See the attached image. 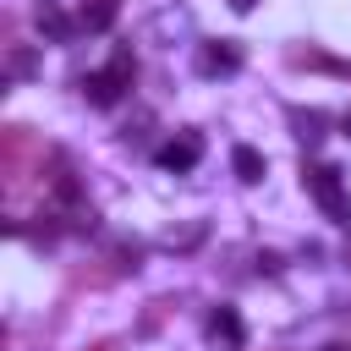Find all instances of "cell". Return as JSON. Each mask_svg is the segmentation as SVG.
Instances as JSON below:
<instances>
[{
  "mask_svg": "<svg viewBox=\"0 0 351 351\" xmlns=\"http://www.w3.org/2000/svg\"><path fill=\"white\" fill-rule=\"evenodd\" d=\"M88 351H110V346H88Z\"/></svg>",
  "mask_w": 351,
  "mask_h": 351,
  "instance_id": "cell-15",
  "label": "cell"
},
{
  "mask_svg": "<svg viewBox=\"0 0 351 351\" xmlns=\"http://www.w3.org/2000/svg\"><path fill=\"white\" fill-rule=\"evenodd\" d=\"M346 263H351V241H346Z\"/></svg>",
  "mask_w": 351,
  "mask_h": 351,
  "instance_id": "cell-16",
  "label": "cell"
},
{
  "mask_svg": "<svg viewBox=\"0 0 351 351\" xmlns=\"http://www.w3.org/2000/svg\"><path fill=\"white\" fill-rule=\"evenodd\" d=\"M132 77H137V60H132V49L121 44V49L110 55V66H104V71H88L77 88H82V99H88L93 110H110V104L132 88Z\"/></svg>",
  "mask_w": 351,
  "mask_h": 351,
  "instance_id": "cell-1",
  "label": "cell"
},
{
  "mask_svg": "<svg viewBox=\"0 0 351 351\" xmlns=\"http://www.w3.org/2000/svg\"><path fill=\"white\" fill-rule=\"evenodd\" d=\"M302 186L313 192V203H318L335 225H351V192H346V181H340L335 165H307V170H302Z\"/></svg>",
  "mask_w": 351,
  "mask_h": 351,
  "instance_id": "cell-2",
  "label": "cell"
},
{
  "mask_svg": "<svg viewBox=\"0 0 351 351\" xmlns=\"http://www.w3.org/2000/svg\"><path fill=\"white\" fill-rule=\"evenodd\" d=\"M115 0H82V11H77V27H88V33H104L110 22H115Z\"/></svg>",
  "mask_w": 351,
  "mask_h": 351,
  "instance_id": "cell-9",
  "label": "cell"
},
{
  "mask_svg": "<svg viewBox=\"0 0 351 351\" xmlns=\"http://www.w3.org/2000/svg\"><path fill=\"white\" fill-rule=\"evenodd\" d=\"M5 181L16 186L22 181V159H27V148H33V137H27V126H5Z\"/></svg>",
  "mask_w": 351,
  "mask_h": 351,
  "instance_id": "cell-5",
  "label": "cell"
},
{
  "mask_svg": "<svg viewBox=\"0 0 351 351\" xmlns=\"http://www.w3.org/2000/svg\"><path fill=\"white\" fill-rule=\"evenodd\" d=\"M230 5H236V11H252V5H258V0H230Z\"/></svg>",
  "mask_w": 351,
  "mask_h": 351,
  "instance_id": "cell-12",
  "label": "cell"
},
{
  "mask_svg": "<svg viewBox=\"0 0 351 351\" xmlns=\"http://www.w3.org/2000/svg\"><path fill=\"white\" fill-rule=\"evenodd\" d=\"M291 121L302 126V137H307V143H313V137H324V132H318V126H324V115H318V110H296Z\"/></svg>",
  "mask_w": 351,
  "mask_h": 351,
  "instance_id": "cell-11",
  "label": "cell"
},
{
  "mask_svg": "<svg viewBox=\"0 0 351 351\" xmlns=\"http://www.w3.org/2000/svg\"><path fill=\"white\" fill-rule=\"evenodd\" d=\"M324 351H351V346H340V340H335V346H324Z\"/></svg>",
  "mask_w": 351,
  "mask_h": 351,
  "instance_id": "cell-13",
  "label": "cell"
},
{
  "mask_svg": "<svg viewBox=\"0 0 351 351\" xmlns=\"http://www.w3.org/2000/svg\"><path fill=\"white\" fill-rule=\"evenodd\" d=\"M208 335H214L219 346H230V351H236V346L247 340V329H241V313H236V307H214V313H208Z\"/></svg>",
  "mask_w": 351,
  "mask_h": 351,
  "instance_id": "cell-6",
  "label": "cell"
},
{
  "mask_svg": "<svg viewBox=\"0 0 351 351\" xmlns=\"http://www.w3.org/2000/svg\"><path fill=\"white\" fill-rule=\"evenodd\" d=\"M5 66H11L16 77H33V66H38V60H33V49H22V44H11V55H5Z\"/></svg>",
  "mask_w": 351,
  "mask_h": 351,
  "instance_id": "cell-10",
  "label": "cell"
},
{
  "mask_svg": "<svg viewBox=\"0 0 351 351\" xmlns=\"http://www.w3.org/2000/svg\"><path fill=\"white\" fill-rule=\"evenodd\" d=\"M230 170H236V181L252 186V181H263V154H258L252 143H236V148H230Z\"/></svg>",
  "mask_w": 351,
  "mask_h": 351,
  "instance_id": "cell-8",
  "label": "cell"
},
{
  "mask_svg": "<svg viewBox=\"0 0 351 351\" xmlns=\"http://www.w3.org/2000/svg\"><path fill=\"white\" fill-rule=\"evenodd\" d=\"M38 33H44L49 44H71L77 22H71V16L60 11V5H49V0H44V5H38Z\"/></svg>",
  "mask_w": 351,
  "mask_h": 351,
  "instance_id": "cell-7",
  "label": "cell"
},
{
  "mask_svg": "<svg viewBox=\"0 0 351 351\" xmlns=\"http://www.w3.org/2000/svg\"><path fill=\"white\" fill-rule=\"evenodd\" d=\"M340 126H346V137H351V115H346V121H340Z\"/></svg>",
  "mask_w": 351,
  "mask_h": 351,
  "instance_id": "cell-14",
  "label": "cell"
},
{
  "mask_svg": "<svg viewBox=\"0 0 351 351\" xmlns=\"http://www.w3.org/2000/svg\"><path fill=\"white\" fill-rule=\"evenodd\" d=\"M197 71H203V77H230V71H241V49H236L230 38H208V44L197 49Z\"/></svg>",
  "mask_w": 351,
  "mask_h": 351,
  "instance_id": "cell-4",
  "label": "cell"
},
{
  "mask_svg": "<svg viewBox=\"0 0 351 351\" xmlns=\"http://www.w3.org/2000/svg\"><path fill=\"white\" fill-rule=\"evenodd\" d=\"M197 159H203V137H197V132H181V137H170V143L154 148V165H159V170H176V176L192 170Z\"/></svg>",
  "mask_w": 351,
  "mask_h": 351,
  "instance_id": "cell-3",
  "label": "cell"
}]
</instances>
